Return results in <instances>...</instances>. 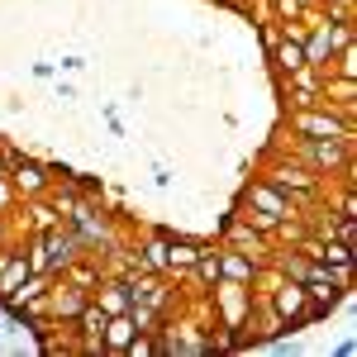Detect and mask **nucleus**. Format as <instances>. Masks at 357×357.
Listing matches in <instances>:
<instances>
[{"label": "nucleus", "mask_w": 357, "mask_h": 357, "mask_svg": "<svg viewBox=\"0 0 357 357\" xmlns=\"http://www.w3.org/2000/svg\"><path fill=\"white\" fill-rule=\"evenodd\" d=\"M0 248H5V215H0Z\"/></svg>", "instance_id": "obj_16"}, {"label": "nucleus", "mask_w": 357, "mask_h": 357, "mask_svg": "<svg viewBox=\"0 0 357 357\" xmlns=\"http://www.w3.org/2000/svg\"><path fill=\"white\" fill-rule=\"evenodd\" d=\"M291 134L296 138H357L353 114H338L333 105H301V110H291Z\"/></svg>", "instance_id": "obj_3"}, {"label": "nucleus", "mask_w": 357, "mask_h": 357, "mask_svg": "<svg viewBox=\"0 0 357 357\" xmlns=\"http://www.w3.org/2000/svg\"><path fill=\"white\" fill-rule=\"evenodd\" d=\"M215 257H220V281H238V286H252V281H257V272H262V267H257V262H252V257H248V252H238V248H215Z\"/></svg>", "instance_id": "obj_8"}, {"label": "nucleus", "mask_w": 357, "mask_h": 357, "mask_svg": "<svg viewBox=\"0 0 357 357\" xmlns=\"http://www.w3.org/2000/svg\"><path fill=\"white\" fill-rule=\"evenodd\" d=\"M243 210H257V215H272V220H296V215H305L301 205L291 200L286 191H276L267 176H257L252 186L243 191Z\"/></svg>", "instance_id": "obj_5"}, {"label": "nucleus", "mask_w": 357, "mask_h": 357, "mask_svg": "<svg viewBox=\"0 0 357 357\" xmlns=\"http://www.w3.org/2000/svg\"><path fill=\"white\" fill-rule=\"evenodd\" d=\"M281 33H286V29H281V20H267V24H257V38H262V48H267V53H272L276 43H281Z\"/></svg>", "instance_id": "obj_13"}, {"label": "nucleus", "mask_w": 357, "mask_h": 357, "mask_svg": "<svg viewBox=\"0 0 357 357\" xmlns=\"http://www.w3.org/2000/svg\"><path fill=\"white\" fill-rule=\"evenodd\" d=\"M5 176L15 181L20 200H29V195H48V191H53V176H48V167L33 162V158H20L15 148H5Z\"/></svg>", "instance_id": "obj_4"}, {"label": "nucleus", "mask_w": 357, "mask_h": 357, "mask_svg": "<svg viewBox=\"0 0 357 357\" xmlns=\"http://www.w3.org/2000/svg\"><path fill=\"white\" fill-rule=\"evenodd\" d=\"M191 276H195V281H205V286L220 281V257H215V248H210V243H200V257H195Z\"/></svg>", "instance_id": "obj_12"}, {"label": "nucleus", "mask_w": 357, "mask_h": 357, "mask_svg": "<svg viewBox=\"0 0 357 357\" xmlns=\"http://www.w3.org/2000/svg\"><path fill=\"white\" fill-rule=\"evenodd\" d=\"M224 238H229V248L248 252L257 267H267V257H272V243H267V234H257V229H252L243 215H224Z\"/></svg>", "instance_id": "obj_6"}, {"label": "nucleus", "mask_w": 357, "mask_h": 357, "mask_svg": "<svg viewBox=\"0 0 357 357\" xmlns=\"http://www.w3.org/2000/svg\"><path fill=\"white\" fill-rule=\"evenodd\" d=\"M134 257H138V267H143V272H158V276H162L167 272V238H148L143 252H134Z\"/></svg>", "instance_id": "obj_11"}, {"label": "nucleus", "mask_w": 357, "mask_h": 357, "mask_svg": "<svg viewBox=\"0 0 357 357\" xmlns=\"http://www.w3.org/2000/svg\"><path fill=\"white\" fill-rule=\"evenodd\" d=\"M15 200H20V191H15V181L0 172V215H10L15 210Z\"/></svg>", "instance_id": "obj_14"}, {"label": "nucleus", "mask_w": 357, "mask_h": 357, "mask_svg": "<svg viewBox=\"0 0 357 357\" xmlns=\"http://www.w3.org/2000/svg\"><path fill=\"white\" fill-rule=\"evenodd\" d=\"M296 158L310 172H319L324 181L329 176H353V138H301Z\"/></svg>", "instance_id": "obj_1"}, {"label": "nucleus", "mask_w": 357, "mask_h": 357, "mask_svg": "<svg viewBox=\"0 0 357 357\" xmlns=\"http://www.w3.org/2000/svg\"><path fill=\"white\" fill-rule=\"evenodd\" d=\"M267 62L276 67V77H291L296 67H305V48L296 33H281V43H276L272 53H267Z\"/></svg>", "instance_id": "obj_9"}, {"label": "nucleus", "mask_w": 357, "mask_h": 357, "mask_svg": "<svg viewBox=\"0 0 357 357\" xmlns=\"http://www.w3.org/2000/svg\"><path fill=\"white\" fill-rule=\"evenodd\" d=\"M220 5H234V10H243V15H248V10H252L257 0H220Z\"/></svg>", "instance_id": "obj_15"}, {"label": "nucleus", "mask_w": 357, "mask_h": 357, "mask_svg": "<svg viewBox=\"0 0 357 357\" xmlns=\"http://www.w3.org/2000/svg\"><path fill=\"white\" fill-rule=\"evenodd\" d=\"M195 257H200V243H191V238H167V272H191Z\"/></svg>", "instance_id": "obj_10"}, {"label": "nucleus", "mask_w": 357, "mask_h": 357, "mask_svg": "<svg viewBox=\"0 0 357 357\" xmlns=\"http://www.w3.org/2000/svg\"><path fill=\"white\" fill-rule=\"evenodd\" d=\"M262 176L272 181L276 191L291 195V200H296L301 210H310V205H314V200L324 195V176H319V172H310L305 162H272L267 172H262Z\"/></svg>", "instance_id": "obj_2"}, {"label": "nucleus", "mask_w": 357, "mask_h": 357, "mask_svg": "<svg viewBox=\"0 0 357 357\" xmlns=\"http://www.w3.org/2000/svg\"><path fill=\"white\" fill-rule=\"evenodd\" d=\"M86 301H91V291H82V286H72V281H62V276L48 281V314H53V324H72V319L82 314Z\"/></svg>", "instance_id": "obj_7"}]
</instances>
